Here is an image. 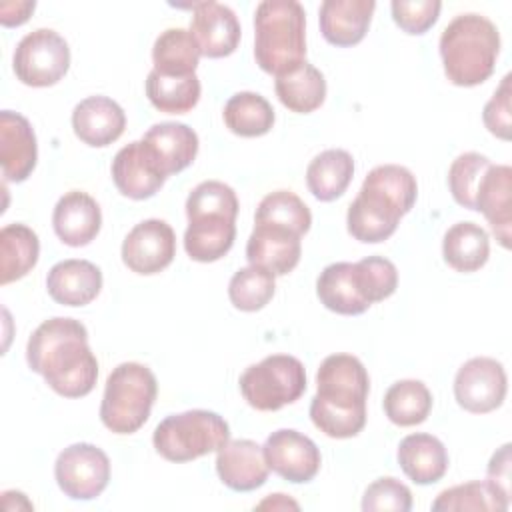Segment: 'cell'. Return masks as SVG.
<instances>
[{
  "label": "cell",
  "instance_id": "19",
  "mask_svg": "<svg viewBox=\"0 0 512 512\" xmlns=\"http://www.w3.org/2000/svg\"><path fill=\"white\" fill-rule=\"evenodd\" d=\"M126 128V114L108 96H88L72 110V130L76 138L92 148L116 142Z\"/></svg>",
  "mask_w": 512,
  "mask_h": 512
},
{
  "label": "cell",
  "instance_id": "2",
  "mask_svg": "<svg viewBox=\"0 0 512 512\" xmlns=\"http://www.w3.org/2000/svg\"><path fill=\"white\" fill-rule=\"evenodd\" d=\"M370 378L352 354H330L316 372V394L310 402L312 424L330 438H352L366 424Z\"/></svg>",
  "mask_w": 512,
  "mask_h": 512
},
{
  "label": "cell",
  "instance_id": "20",
  "mask_svg": "<svg viewBox=\"0 0 512 512\" xmlns=\"http://www.w3.org/2000/svg\"><path fill=\"white\" fill-rule=\"evenodd\" d=\"M184 232V250L196 262H216L226 256L236 238V216L224 212H192Z\"/></svg>",
  "mask_w": 512,
  "mask_h": 512
},
{
  "label": "cell",
  "instance_id": "34",
  "mask_svg": "<svg viewBox=\"0 0 512 512\" xmlns=\"http://www.w3.org/2000/svg\"><path fill=\"white\" fill-rule=\"evenodd\" d=\"M200 80L196 74L190 76H164L156 70L148 72L146 96L150 104L166 114H186L200 100Z\"/></svg>",
  "mask_w": 512,
  "mask_h": 512
},
{
  "label": "cell",
  "instance_id": "28",
  "mask_svg": "<svg viewBox=\"0 0 512 512\" xmlns=\"http://www.w3.org/2000/svg\"><path fill=\"white\" fill-rule=\"evenodd\" d=\"M354 176L352 154L340 148H330L312 158L306 168V184L312 196L320 202L340 198Z\"/></svg>",
  "mask_w": 512,
  "mask_h": 512
},
{
  "label": "cell",
  "instance_id": "11",
  "mask_svg": "<svg viewBox=\"0 0 512 512\" xmlns=\"http://www.w3.org/2000/svg\"><path fill=\"white\" fill-rule=\"evenodd\" d=\"M508 390L504 366L488 356L464 362L454 378V398L472 414H486L502 406Z\"/></svg>",
  "mask_w": 512,
  "mask_h": 512
},
{
  "label": "cell",
  "instance_id": "21",
  "mask_svg": "<svg viewBox=\"0 0 512 512\" xmlns=\"http://www.w3.org/2000/svg\"><path fill=\"white\" fill-rule=\"evenodd\" d=\"M474 210L488 220L496 240L510 248L512 226V168L506 164H490L484 172L474 198Z\"/></svg>",
  "mask_w": 512,
  "mask_h": 512
},
{
  "label": "cell",
  "instance_id": "37",
  "mask_svg": "<svg viewBox=\"0 0 512 512\" xmlns=\"http://www.w3.org/2000/svg\"><path fill=\"white\" fill-rule=\"evenodd\" d=\"M274 274L260 266L240 268L228 284V298L242 312L262 310L274 296Z\"/></svg>",
  "mask_w": 512,
  "mask_h": 512
},
{
  "label": "cell",
  "instance_id": "27",
  "mask_svg": "<svg viewBox=\"0 0 512 512\" xmlns=\"http://www.w3.org/2000/svg\"><path fill=\"white\" fill-rule=\"evenodd\" d=\"M316 294L328 310L342 316H358L370 308L358 288L354 262L328 264L316 280Z\"/></svg>",
  "mask_w": 512,
  "mask_h": 512
},
{
  "label": "cell",
  "instance_id": "32",
  "mask_svg": "<svg viewBox=\"0 0 512 512\" xmlns=\"http://www.w3.org/2000/svg\"><path fill=\"white\" fill-rule=\"evenodd\" d=\"M200 56V48L190 30L168 28L152 46V70L164 76H190L196 74Z\"/></svg>",
  "mask_w": 512,
  "mask_h": 512
},
{
  "label": "cell",
  "instance_id": "35",
  "mask_svg": "<svg viewBox=\"0 0 512 512\" xmlns=\"http://www.w3.org/2000/svg\"><path fill=\"white\" fill-rule=\"evenodd\" d=\"M384 414L396 426L422 424L432 410V394L422 380H398L384 394Z\"/></svg>",
  "mask_w": 512,
  "mask_h": 512
},
{
  "label": "cell",
  "instance_id": "40",
  "mask_svg": "<svg viewBox=\"0 0 512 512\" xmlns=\"http://www.w3.org/2000/svg\"><path fill=\"white\" fill-rule=\"evenodd\" d=\"M488 156L480 152H464L456 160H452L448 168V186L452 198L468 208L474 210V198H476V188L484 176V172L490 168Z\"/></svg>",
  "mask_w": 512,
  "mask_h": 512
},
{
  "label": "cell",
  "instance_id": "15",
  "mask_svg": "<svg viewBox=\"0 0 512 512\" xmlns=\"http://www.w3.org/2000/svg\"><path fill=\"white\" fill-rule=\"evenodd\" d=\"M302 236L292 228L254 222V230L246 242V258L252 266L266 268L274 276L292 272L302 256Z\"/></svg>",
  "mask_w": 512,
  "mask_h": 512
},
{
  "label": "cell",
  "instance_id": "16",
  "mask_svg": "<svg viewBox=\"0 0 512 512\" xmlns=\"http://www.w3.org/2000/svg\"><path fill=\"white\" fill-rule=\"evenodd\" d=\"M38 160V144L32 124L26 116L2 110L0 112V164L4 180L24 182Z\"/></svg>",
  "mask_w": 512,
  "mask_h": 512
},
{
  "label": "cell",
  "instance_id": "6",
  "mask_svg": "<svg viewBox=\"0 0 512 512\" xmlns=\"http://www.w3.org/2000/svg\"><path fill=\"white\" fill-rule=\"evenodd\" d=\"M158 394L154 372L140 362H122L106 378L100 420L114 434H134L150 418Z\"/></svg>",
  "mask_w": 512,
  "mask_h": 512
},
{
  "label": "cell",
  "instance_id": "10",
  "mask_svg": "<svg viewBox=\"0 0 512 512\" xmlns=\"http://www.w3.org/2000/svg\"><path fill=\"white\" fill-rule=\"evenodd\" d=\"M54 478L64 496L72 500H94L108 486L110 460L102 448L76 442L58 454Z\"/></svg>",
  "mask_w": 512,
  "mask_h": 512
},
{
  "label": "cell",
  "instance_id": "4",
  "mask_svg": "<svg viewBox=\"0 0 512 512\" xmlns=\"http://www.w3.org/2000/svg\"><path fill=\"white\" fill-rule=\"evenodd\" d=\"M500 34L494 22L482 14H458L440 36L444 74L454 86H478L486 82L496 66Z\"/></svg>",
  "mask_w": 512,
  "mask_h": 512
},
{
  "label": "cell",
  "instance_id": "13",
  "mask_svg": "<svg viewBox=\"0 0 512 512\" xmlns=\"http://www.w3.org/2000/svg\"><path fill=\"white\" fill-rule=\"evenodd\" d=\"M262 450L268 468L292 484L310 482L322 464L318 446L308 436L292 428L272 432Z\"/></svg>",
  "mask_w": 512,
  "mask_h": 512
},
{
  "label": "cell",
  "instance_id": "36",
  "mask_svg": "<svg viewBox=\"0 0 512 512\" xmlns=\"http://www.w3.org/2000/svg\"><path fill=\"white\" fill-rule=\"evenodd\" d=\"M510 496L502 494L488 480H472L442 490L432 502L434 512H462V510H508Z\"/></svg>",
  "mask_w": 512,
  "mask_h": 512
},
{
  "label": "cell",
  "instance_id": "33",
  "mask_svg": "<svg viewBox=\"0 0 512 512\" xmlns=\"http://www.w3.org/2000/svg\"><path fill=\"white\" fill-rule=\"evenodd\" d=\"M222 116L226 128L242 138L268 134L276 120L272 104L258 92H236L226 102Z\"/></svg>",
  "mask_w": 512,
  "mask_h": 512
},
{
  "label": "cell",
  "instance_id": "9",
  "mask_svg": "<svg viewBox=\"0 0 512 512\" xmlns=\"http://www.w3.org/2000/svg\"><path fill=\"white\" fill-rule=\"evenodd\" d=\"M70 68L68 42L50 28L28 32L14 50L12 70L16 78L32 88L54 86Z\"/></svg>",
  "mask_w": 512,
  "mask_h": 512
},
{
  "label": "cell",
  "instance_id": "44",
  "mask_svg": "<svg viewBox=\"0 0 512 512\" xmlns=\"http://www.w3.org/2000/svg\"><path fill=\"white\" fill-rule=\"evenodd\" d=\"M488 482L510 496V444H504L488 462Z\"/></svg>",
  "mask_w": 512,
  "mask_h": 512
},
{
  "label": "cell",
  "instance_id": "17",
  "mask_svg": "<svg viewBox=\"0 0 512 512\" xmlns=\"http://www.w3.org/2000/svg\"><path fill=\"white\" fill-rule=\"evenodd\" d=\"M112 180L118 192L132 200L154 196L166 182L142 140H134L120 148L112 160Z\"/></svg>",
  "mask_w": 512,
  "mask_h": 512
},
{
  "label": "cell",
  "instance_id": "25",
  "mask_svg": "<svg viewBox=\"0 0 512 512\" xmlns=\"http://www.w3.org/2000/svg\"><path fill=\"white\" fill-rule=\"evenodd\" d=\"M46 288L62 306H86L102 288V272L90 260L68 258L54 264L46 276Z\"/></svg>",
  "mask_w": 512,
  "mask_h": 512
},
{
  "label": "cell",
  "instance_id": "42",
  "mask_svg": "<svg viewBox=\"0 0 512 512\" xmlns=\"http://www.w3.org/2000/svg\"><path fill=\"white\" fill-rule=\"evenodd\" d=\"M392 18L400 30L406 34H424L428 32L442 10V2L438 0H394L390 4Z\"/></svg>",
  "mask_w": 512,
  "mask_h": 512
},
{
  "label": "cell",
  "instance_id": "18",
  "mask_svg": "<svg viewBox=\"0 0 512 512\" xmlns=\"http://www.w3.org/2000/svg\"><path fill=\"white\" fill-rule=\"evenodd\" d=\"M216 472L224 486L234 492H250L268 480L264 450L254 440H228L216 452Z\"/></svg>",
  "mask_w": 512,
  "mask_h": 512
},
{
  "label": "cell",
  "instance_id": "12",
  "mask_svg": "<svg viewBox=\"0 0 512 512\" xmlns=\"http://www.w3.org/2000/svg\"><path fill=\"white\" fill-rule=\"evenodd\" d=\"M176 256V234L160 218L138 222L122 242V262L136 274L152 276L170 266Z\"/></svg>",
  "mask_w": 512,
  "mask_h": 512
},
{
  "label": "cell",
  "instance_id": "38",
  "mask_svg": "<svg viewBox=\"0 0 512 512\" xmlns=\"http://www.w3.org/2000/svg\"><path fill=\"white\" fill-rule=\"evenodd\" d=\"M254 222L280 224L304 236L310 230L312 214L300 196H296L290 190H276L260 200L254 214Z\"/></svg>",
  "mask_w": 512,
  "mask_h": 512
},
{
  "label": "cell",
  "instance_id": "22",
  "mask_svg": "<svg viewBox=\"0 0 512 512\" xmlns=\"http://www.w3.org/2000/svg\"><path fill=\"white\" fill-rule=\"evenodd\" d=\"M52 226L56 236L72 248H80L90 244L102 226V212L98 202L82 192L70 190L66 192L54 206Z\"/></svg>",
  "mask_w": 512,
  "mask_h": 512
},
{
  "label": "cell",
  "instance_id": "8",
  "mask_svg": "<svg viewBox=\"0 0 512 512\" xmlns=\"http://www.w3.org/2000/svg\"><path fill=\"white\" fill-rule=\"evenodd\" d=\"M244 400L260 412H276L296 402L306 390L304 364L290 354H272L250 364L240 380Z\"/></svg>",
  "mask_w": 512,
  "mask_h": 512
},
{
  "label": "cell",
  "instance_id": "23",
  "mask_svg": "<svg viewBox=\"0 0 512 512\" xmlns=\"http://www.w3.org/2000/svg\"><path fill=\"white\" fill-rule=\"evenodd\" d=\"M142 142L166 178L188 168L198 154V134L182 122L154 124Z\"/></svg>",
  "mask_w": 512,
  "mask_h": 512
},
{
  "label": "cell",
  "instance_id": "1",
  "mask_svg": "<svg viewBox=\"0 0 512 512\" xmlns=\"http://www.w3.org/2000/svg\"><path fill=\"white\" fill-rule=\"evenodd\" d=\"M26 362L64 398H82L96 386L98 360L80 320L64 316L44 320L28 338Z\"/></svg>",
  "mask_w": 512,
  "mask_h": 512
},
{
  "label": "cell",
  "instance_id": "26",
  "mask_svg": "<svg viewBox=\"0 0 512 512\" xmlns=\"http://www.w3.org/2000/svg\"><path fill=\"white\" fill-rule=\"evenodd\" d=\"M396 458L402 472L420 486L438 482L448 470L446 446L436 436L426 432H416L402 438Z\"/></svg>",
  "mask_w": 512,
  "mask_h": 512
},
{
  "label": "cell",
  "instance_id": "14",
  "mask_svg": "<svg viewBox=\"0 0 512 512\" xmlns=\"http://www.w3.org/2000/svg\"><path fill=\"white\" fill-rule=\"evenodd\" d=\"M190 32L206 58L230 56L240 42V22L226 4L206 0L192 4Z\"/></svg>",
  "mask_w": 512,
  "mask_h": 512
},
{
  "label": "cell",
  "instance_id": "43",
  "mask_svg": "<svg viewBox=\"0 0 512 512\" xmlns=\"http://www.w3.org/2000/svg\"><path fill=\"white\" fill-rule=\"evenodd\" d=\"M510 74H506L492 94V98L486 102L482 110L484 126L490 134H494L500 140H510L512 130V116H510Z\"/></svg>",
  "mask_w": 512,
  "mask_h": 512
},
{
  "label": "cell",
  "instance_id": "29",
  "mask_svg": "<svg viewBox=\"0 0 512 512\" xmlns=\"http://www.w3.org/2000/svg\"><path fill=\"white\" fill-rule=\"evenodd\" d=\"M444 262L456 272H476L490 256L488 232L476 222H456L442 240Z\"/></svg>",
  "mask_w": 512,
  "mask_h": 512
},
{
  "label": "cell",
  "instance_id": "30",
  "mask_svg": "<svg viewBox=\"0 0 512 512\" xmlns=\"http://www.w3.org/2000/svg\"><path fill=\"white\" fill-rule=\"evenodd\" d=\"M274 90L288 110L310 114L320 108L326 98V80L316 66L302 62L298 68L276 76Z\"/></svg>",
  "mask_w": 512,
  "mask_h": 512
},
{
  "label": "cell",
  "instance_id": "31",
  "mask_svg": "<svg viewBox=\"0 0 512 512\" xmlns=\"http://www.w3.org/2000/svg\"><path fill=\"white\" fill-rule=\"evenodd\" d=\"M40 242L32 228L14 222L0 230V284L24 278L38 262Z\"/></svg>",
  "mask_w": 512,
  "mask_h": 512
},
{
  "label": "cell",
  "instance_id": "5",
  "mask_svg": "<svg viewBox=\"0 0 512 512\" xmlns=\"http://www.w3.org/2000/svg\"><path fill=\"white\" fill-rule=\"evenodd\" d=\"M254 58L274 76L306 62V12L296 0H264L254 12Z\"/></svg>",
  "mask_w": 512,
  "mask_h": 512
},
{
  "label": "cell",
  "instance_id": "7",
  "mask_svg": "<svg viewBox=\"0 0 512 512\" xmlns=\"http://www.w3.org/2000/svg\"><path fill=\"white\" fill-rule=\"evenodd\" d=\"M228 440V422L220 414L200 408L166 416L152 436L156 452L176 464L218 452Z\"/></svg>",
  "mask_w": 512,
  "mask_h": 512
},
{
  "label": "cell",
  "instance_id": "41",
  "mask_svg": "<svg viewBox=\"0 0 512 512\" xmlns=\"http://www.w3.org/2000/svg\"><path fill=\"white\" fill-rule=\"evenodd\" d=\"M412 508V492L406 484L392 476L374 480L362 496L364 512H408Z\"/></svg>",
  "mask_w": 512,
  "mask_h": 512
},
{
  "label": "cell",
  "instance_id": "39",
  "mask_svg": "<svg viewBox=\"0 0 512 512\" xmlns=\"http://www.w3.org/2000/svg\"><path fill=\"white\" fill-rule=\"evenodd\" d=\"M354 270L358 288L370 306L390 298L396 292L398 270L388 258L366 256L354 262Z\"/></svg>",
  "mask_w": 512,
  "mask_h": 512
},
{
  "label": "cell",
  "instance_id": "24",
  "mask_svg": "<svg viewBox=\"0 0 512 512\" xmlns=\"http://www.w3.org/2000/svg\"><path fill=\"white\" fill-rule=\"evenodd\" d=\"M374 8V0H324L318 12L324 40L340 48L358 44L368 32Z\"/></svg>",
  "mask_w": 512,
  "mask_h": 512
},
{
  "label": "cell",
  "instance_id": "3",
  "mask_svg": "<svg viewBox=\"0 0 512 512\" xmlns=\"http://www.w3.org/2000/svg\"><path fill=\"white\" fill-rule=\"evenodd\" d=\"M414 174L398 164H382L368 172L346 214L348 234L364 244L388 240L416 202Z\"/></svg>",
  "mask_w": 512,
  "mask_h": 512
},
{
  "label": "cell",
  "instance_id": "45",
  "mask_svg": "<svg viewBox=\"0 0 512 512\" xmlns=\"http://www.w3.org/2000/svg\"><path fill=\"white\" fill-rule=\"evenodd\" d=\"M36 2L34 0H16V2H2L0 4V24L6 28L24 24L30 14L34 12Z\"/></svg>",
  "mask_w": 512,
  "mask_h": 512
},
{
  "label": "cell",
  "instance_id": "46",
  "mask_svg": "<svg viewBox=\"0 0 512 512\" xmlns=\"http://www.w3.org/2000/svg\"><path fill=\"white\" fill-rule=\"evenodd\" d=\"M258 508H272V510L294 508V510H298V504L294 500H290L286 494H270L266 500H262L258 504Z\"/></svg>",
  "mask_w": 512,
  "mask_h": 512
}]
</instances>
